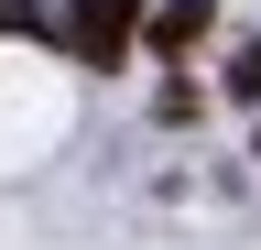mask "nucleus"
Here are the masks:
<instances>
[{
	"label": "nucleus",
	"instance_id": "obj_1",
	"mask_svg": "<svg viewBox=\"0 0 261 250\" xmlns=\"http://www.w3.org/2000/svg\"><path fill=\"white\" fill-rule=\"evenodd\" d=\"M65 54H76L87 76H120L130 66V44H142V0H65Z\"/></svg>",
	"mask_w": 261,
	"mask_h": 250
},
{
	"label": "nucleus",
	"instance_id": "obj_4",
	"mask_svg": "<svg viewBox=\"0 0 261 250\" xmlns=\"http://www.w3.org/2000/svg\"><path fill=\"white\" fill-rule=\"evenodd\" d=\"M0 33H44V0H0Z\"/></svg>",
	"mask_w": 261,
	"mask_h": 250
},
{
	"label": "nucleus",
	"instance_id": "obj_2",
	"mask_svg": "<svg viewBox=\"0 0 261 250\" xmlns=\"http://www.w3.org/2000/svg\"><path fill=\"white\" fill-rule=\"evenodd\" d=\"M142 44H152V54H185V44H207V0H163V11H142Z\"/></svg>",
	"mask_w": 261,
	"mask_h": 250
},
{
	"label": "nucleus",
	"instance_id": "obj_3",
	"mask_svg": "<svg viewBox=\"0 0 261 250\" xmlns=\"http://www.w3.org/2000/svg\"><path fill=\"white\" fill-rule=\"evenodd\" d=\"M228 98H240V109H250V98H261V33H250V44H240V54H228Z\"/></svg>",
	"mask_w": 261,
	"mask_h": 250
}]
</instances>
